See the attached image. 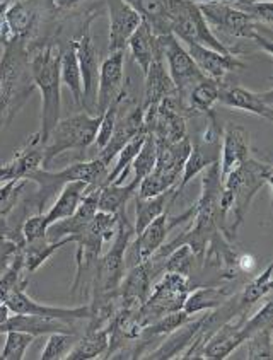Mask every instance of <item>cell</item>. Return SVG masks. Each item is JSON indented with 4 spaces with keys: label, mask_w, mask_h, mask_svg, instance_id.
<instances>
[{
    "label": "cell",
    "mask_w": 273,
    "mask_h": 360,
    "mask_svg": "<svg viewBox=\"0 0 273 360\" xmlns=\"http://www.w3.org/2000/svg\"><path fill=\"white\" fill-rule=\"evenodd\" d=\"M272 176L273 169L270 162L248 158L236 169H232L222 181L220 212H222L224 219H226V226L229 222V215L234 217L231 221V234L234 238L239 227L243 226L244 219H246L253 198L258 195V191L263 186H272ZM231 234H229L227 229L229 239L234 241Z\"/></svg>",
    "instance_id": "6da1fadb"
},
{
    "label": "cell",
    "mask_w": 273,
    "mask_h": 360,
    "mask_svg": "<svg viewBox=\"0 0 273 360\" xmlns=\"http://www.w3.org/2000/svg\"><path fill=\"white\" fill-rule=\"evenodd\" d=\"M0 57V130L23 110L36 89L30 70V48L24 41L4 43Z\"/></svg>",
    "instance_id": "7a4b0ae2"
},
{
    "label": "cell",
    "mask_w": 273,
    "mask_h": 360,
    "mask_svg": "<svg viewBox=\"0 0 273 360\" xmlns=\"http://www.w3.org/2000/svg\"><path fill=\"white\" fill-rule=\"evenodd\" d=\"M30 70L34 87L42 93V127L38 137L45 146L48 135L60 120L62 108V81H60V46L58 43L46 41L30 55Z\"/></svg>",
    "instance_id": "3957f363"
},
{
    "label": "cell",
    "mask_w": 273,
    "mask_h": 360,
    "mask_svg": "<svg viewBox=\"0 0 273 360\" xmlns=\"http://www.w3.org/2000/svg\"><path fill=\"white\" fill-rule=\"evenodd\" d=\"M108 166L101 159L96 158L92 161H79L63 167L60 171H50L45 167H39L27 176V181L34 183L36 191L30 195L36 212H45L46 205L60 193L63 185L70 181H86L89 186L101 188L106 185Z\"/></svg>",
    "instance_id": "277c9868"
},
{
    "label": "cell",
    "mask_w": 273,
    "mask_h": 360,
    "mask_svg": "<svg viewBox=\"0 0 273 360\" xmlns=\"http://www.w3.org/2000/svg\"><path fill=\"white\" fill-rule=\"evenodd\" d=\"M118 227H116L115 238L111 239L113 246L103 258L98 259L94 278H92V290H94V302L91 307L101 306L111 297L118 295L120 283L125 277V253L130 248L132 238L135 236V229L127 217V209L118 212Z\"/></svg>",
    "instance_id": "5b68a950"
},
{
    "label": "cell",
    "mask_w": 273,
    "mask_h": 360,
    "mask_svg": "<svg viewBox=\"0 0 273 360\" xmlns=\"http://www.w3.org/2000/svg\"><path fill=\"white\" fill-rule=\"evenodd\" d=\"M101 115L77 113L74 117L58 120L53 130L48 135L43 146V167L48 169L50 164L67 150H86L96 140Z\"/></svg>",
    "instance_id": "8992f818"
},
{
    "label": "cell",
    "mask_w": 273,
    "mask_h": 360,
    "mask_svg": "<svg viewBox=\"0 0 273 360\" xmlns=\"http://www.w3.org/2000/svg\"><path fill=\"white\" fill-rule=\"evenodd\" d=\"M167 15L171 19V33L182 43H195L220 53H232L229 48L212 33L205 21L198 4L191 0H167Z\"/></svg>",
    "instance_id": "52a82bcc"
},
{
    "label": "cell",
    "mask_w": 273,
    "mask_h": 360,
    "mask_svg": "<svg viewBox=\"0 0 273 360\" xmlns=\"http://www.w3.org/2000/svg\"><path fill=\"white\" fill-rule=\"evenodd\" d=\"M198 9L202 12L205 21L208 22V26H214L219 31H222V33L234 36V38L253 39L268 55H272L270 38L262 34V27L267 26L256 22L246 12H243L238 7L232 6V4L226 2L198 4ZM267 30H270V27H267Z\"/></svg>",
    "instance_id": "ba28073f"
},
{
    "label": "cell",
    "mask_w": 273,
    "mask_h": 360,
    "mask_svg": "<svg viewBox=\"0 0 273 360\" xmlns=\"http://www.w3.org/2000/svg\"><path fill=\"white\" fill-rule=\"evenodd\" d=\"M160 50L164 55V63H166L167 74H170L172 84H174L176 91H178L179 101L183 103L184 108L190 111V108L186 105V99L190 91L193 89L195 84H198L205 75L200 72L193 58L190 57V53L186 51V48L174 34H164L158 36ZM191 115V111H190ZM193 117V115H191Z\"/></svg>",
    "instance_id": "9c48e42d"
},
{
    "label": "cell",
    "mask_w": 273,
    "mask_h": 360,
    "mask_svg": "<svg viewBox=\"0 0 273 360\" xmlns=\"http://www.w3.org/2000/svg\"><path fill=\"white\" fill-rule=\"evenodd\" d=\"M94 14L84 24V30L80 31L75 41L77 50L80 77H82V103L80 108L89 115H96V103H98V84H99V55L98 48L94 45V39L91 36V21Z\"/></svg>",
    "instance_id": "30bf717a"
},
{
    "label": "cell",
    "mask_w": 273,
    "mask_h": 360,
    "mask_svg": "<svg viewBox=\"0 0 273 360\" xmlns=\"http://www.w3.org/2000/svg\"><path fill=\"white\" fill-rule=\"evenodd\" d=\"M43 0H15L6 11L0 39L4 43L24 41L31 38L33 31L42 19Z\"/></svg>",
    "instance_id": "8fae6325"
},
{
    "label": "cell",
    "mask_w": 273,
    "mask_h": 360,
    "mask_svg": "<svg viewBox=\"0 0 273 360\" xmlns=\"http://www.w3.org/2000/svg\"><path fill=\"white\" fill-rule=\"evenodd\" d=\"M110 36H108V53L127 51L128 39L142 22V15L125 0H106Z\"/></svg>",
    "instance_id": "7c38bea8"
},
{
    "label": "cell",
    "mask_w": 273,
    "mask_h": 360,
    "mask_svg": "<svg viewBox=\"0 0 273 360\" xmlns=\"http://www.w3.org/2000/svg\"><path fill=\"white\" fill-rule=\"evenodd\" d=\"M147 134L146 125H144V110L142 105H134L132 108L123 113V110L120 108L118 118H116L113 134H111L110 140H108L106 146L103 147L101 152H99L98 158L110 166L113 162L120 150L123 149L125 143L130 142L132 139H135L136 135Z\"/></svg>",
    "instance_id": "4fadbf2b"
},
{
    "label": "cell",
    "mask_w": 273,
    "mask_h": 360,
    "mask_svg": "<svg viewBox=\"0 0 273 360\" xmlns=\"http://www.w3.org/2000/svg\"><path fill=\"white\" fill-rule=\"evenodd\" d=\"M123 79H125V51H115L99 67L96 115H103L108 106L123 93L125 89Z\"/></svg>",
    "instance_id": "5bb4252c"
},
{
    "label": "cell",
    "mask_w": 273,
    "mask_h": 360,
    "mask_svg": "<svg viewBox=\"0 0 273 360\" xmlns=\"http://www.w3.org/2000/svg\"><path fill=\"white\" fill-rule=\"evenodd\" d=\"M220 105L232 108V110L244 111V113L262 117L267 122H273V89L265 93L244 89V87H220L219 94Z\"/></svg>",
    "instance_id": "9a60e30c"
},
{
    "label": "cell",
    "mask_w": 273,
    "mask_h": 360,
    "mask_svg": "<svg viewBox=\"0 0 273 360\" xmlns=\"http://www.w3.org/2000/svg\"><path fill=\"white\" fill-rule=\"evenodd\" d=\"M183 45L205 77L214 79L217 82L222 81L231 72L246 67L244 62H241L238 55L234 53H220V51L202 45H195V43H183Z\"/></svg>",
    "instance_id": "2e32d148"
},
{
    "label": "cell",
    "mask_w": 273,
    "mask_h": 360,
    "mask_svg": "<svg viewBox=\"0 0 273 360\" xmlns=\"http://www.w3.org/2000/svg\"><path fill=\"white\" fill-rule=\"evenodd\" d=\"M11 313L14 314H38L48 316V318H60L68 319V321H82V319L91 318V306H79V307H57L46 306V304L36 302L26 294V290L19 289L6 301Z\"/></svg>",
    "instance_id": "e0dca14e"
},
{
    "label": "cell",
    "mask_w": 273,
    "mask_h": 360,
    "mask_svg": "<svg viewBox=\"0 0 273 360\" xmlns=\"http://www.w3.org/2000/svg\"><path fill=\"white\" fill-rule=\"evenodd\" d=\"M251 158L250 135L246 128L241 125H227L222 131V142H220V179H226L232 169L239 166L241 162Z\"/></svg>",
    "instance_id": "ac0fdd59"
},
{
    "label": "cell",
    "mask_w": 273,
    "mask_h": 360,
    "mask_svg": "<svg viewBox=\"0 0 273 360\" xmlns=\"http://www.w3.org/2000/svg\"><path fill=\"white\" fill-rule=\"evenodd\" d=\"M144 77H146V91H144L142 103L144 113H152V111L158 110L163 99L171 98V96H178V91H176L170 74H167L163 50L152 60L151 67H148L147 74Z\"/></svg>",
    "instance_id": "d6986e66"
},
{
    "label": "cell",
    "mask_w": 273,
    "mask_h": 360,
    "mask_svg": "<svg viewBox=\"0 0 273 360\" xmlns=\"http://www.w3.org/2000/svg\"><path fill=\"white\" fill-rule=\"evenodd\" d=\"M178 224H182L179 217H170V210H166L148 224L142 233L136 234L135 243L132 244V255L136 258L135 263L151 259L155 251L166 241L167 233L174 229Z\"/></svg>",
    "instance_id": "ffe728a7"
},
{
    "label": "cell",
    "mask_w": 273,
    "mask_h": 360,
    "mask_svg": "<svg viewBox=\"0 0 273 360\" xmlns=\"http://www.w3.org/2000/svg\"><path fill=\"white\" fill-rule=\"evenodd\" d=\"M158 274L152 259L139 262L130 266V271L125 274L122 283H120V301L123 304H134V306H142L147 301L148 294L152 290V280Z\"/></svg>",
    "instance_id": "44dd1931"
},
{
    "label": "cell",
    "mask_w": 273,
    "mask_h": 360,
    "mask_svg": "<svg viewBox=\"0 0 273 360\" xmlns=\"http://www.w3.org/2000/svg\"><path fill=\"white\" fill-rule=\"evenodd\" d=\"M246 342L243 333V319L241 321H229L222 323L214 333L208 337L205 345L202 347V355L203 359H212V360H224L227 359L232 352L239 349L243 343Z\"/></svg>",
    "instance_id": "7402d4cb"
},
{
    "label": "cell",
    "mask_w": 273,
    "mask_h": 360,
    "mask_svg": "<svg viewBox=\"0 0 273 360\" xmlns=\"http://www.w3.org/2000/svg\"><path fill=\"white\" fill-rule=\"evenodd\" d=\"M60 46V81L70 91L75 105L82 103V77H80V67L75 50L74 39L63 41Z\"/></svg>",
    "instance_id": "603a6c76"
},
{
    "label": "cell",
    "mask_w": 273,
    "mask_h": 360,
    "mask_svg": "<svg viewBox=\"0 0 273 360\" xmlns=\"http://www.w3.org/2000/svg\"><path fill=\"white\" fill-rule=\"evenodd\" d=\"M127 48H130L134 60L139 63L144 75L147 74L152 60H154L155 55L160 51L158 36L152 33L151 26H148L144 19L142 22H140V26L135 30V33L130 36V39H128Z\"/></svg>",
    "instance_id": "cb8c5ba5"
},
{
    "label": "cell",
    "mask_w": 273,
    "mask_h": 360,
    "mask_svg": "<svg viewBox=\"0 0 273 360\" xmlns=\"http://www.w3.org/2000/svg\"><path fill=\"white\" fill-rule=\"evenodd\" d=\"M110 347V325L89 328L82 338H77L75 345L68 352L67 360H91L101 357Z\"/></svg>",
    "instance_id": "d4e9b609"
},
{
    "label": "cell",
    "mask_w": 273,
    "mask_h": 360,
    "mask_svg": "<svg viewBox=\"0 0 273 360\" xmlns=\"http://www.w3.org/2000/svg\"><path fill=\"white\" fill-rule=\"evenodd\" d=\"M87 188H89V183L86 181H70L63 185L53 205L50 207V210L45 212L48 226L62 221V219L70 217L77 210L80 200H82Z\"/></svg>",
    "instance_id": "484cf974"
},
{
    "label": "cell",
    "mask_w": 273,
    "mask_h": 360,
    "mask_svg": "<svg viewBox=\"0 0 273 360\" xmlns=\"http://www.w3.org/2000/svg\"><path fill=\"white\" fill-rule=\"evenodd\" d=\"M135 236L142 233L144 229L154 221L155 217H159L163 212L171 209V203L176 200V188L174 190H167L164 193L158 195V197L151 198H142L135 195Z\"/></svg>",
    "instance_id": "4316f807"
},
{
    "label": "cell",
    "mask_w": 273,
    "mask_h": 360,
    "mask_svg": "<svg viewBox=\"0 0 273 360\" xmlns=\"http://www.w3.org/2000/svg\"><path fill=\"white\" fill-rule=\"evenodd\" d=\"M128 6L142 15L155 36L171 33V19L167 15V0H125Z\"/></svg>",
    "instance_id": "83f0119b"
},
{
    "label": "cell",
    "mask_w": 273,
    "mask_h": 360,
    "mask_svg": "<svg viewBox=\"0 0 273 360\" xmlns=\"http://www.w3.org/2000/svg\"><path fill=\"white\" fill-rule=\"evenodd\" d=\"M139 179H132L128 185H104L99 188L98 197V210L106 212V214H118L122 209H127V203L136 195L139 188Z\"/></svg>",
    "instance_id": "f1b7e54d"
},
{
    "label": "cell",
    "mask_w": 273,
    "mask_h": 360,
    "mask_svg": "<svg viewBox=\"0 0 273 360\" xmlns=\"http://www.w3.org/2000/svg\"><path fill=\"white\" fill-rule=\"evenodd\" d=\"M68 243H70V238H63L60 241H48L46 238H42L33 243H24L21 253L27 275H33L39 266L45 265L48 259L57 253L60 248H63Z\"/></svg>",
    "instance_id": "f546056e"
},
{
    "label": "cell",
    "mask_w": 273,
    "mask_h": 360,
    "mask_svg": "<svg viewBox=\"0 0 273 360\" xmlns=\"http://www.w3.org/2000/svg\"><path fill=\"white\" fill-rule=\"evenodd\" d=\"M220 87L222 84L208 77L195 84L186 99L191 115H210L214 111V106L219 103Z\"/></svg>",
    "instance_id": "4dcf8cb0"
},
{
    "label": "cell",
    "mask_w": 273,
    "mask_h": 360,
    "mask_svg": "<svg viewBox=\"0 0 273 360\" xmlns=\"http://www.w3.org/2000/svg\"><path fill=\"white\" fill-rule=\"evenodd\" d=\"M229 299L227 289H219V287H195L190 294L186 295L183 304V311L190 316L202 311L217 309Z\"/></svg>",
    "instance_id": "1f68e13d"
},
{
    "label": "cell",
    "mask_w": 273,
    "mask_h": 360,
    "mask_svg": "<svg viewBox=\"0 0 273 360\" xmlns=\"http://www.w3.org/2000/svg\"><path fill=\"white\" fill-rule=\"evenodd\" d=\"M27 283H30V275H27L26 268H24L23 253L19 250L18 255L12 258V262L7 265L6 270L0 274V302L6 304L7 299L15 290L26 289Z\"/></svg>",
    "instance_id": "d6a6232c"
},
{
    "label": "cell",
    "mask_w": 273,
    "mask_h": 360,
    "mask_svg": "<svg viewBox=\"0 0 273 360\" xmlns=\"http://www.w3.org/2000/svg\"><path fill=\"white\" fill-rule=\"evenodd\" d=\"M164 259H166V262H160V270L171 271V274H179L190 278L191 274H193L195 263L198 262L193 250H191L188 244H182V246H178L176 250H172Z\"/></svg>",
    "instance_id": "836d02e7"
},
{
    "label": "cell",
    "mask_w": 273,
    "mask_h": 360,
    "mask_svg": "<svg viewBox=\"0 0 273 360\" xmlns=\"http://www.w3.org/2000/svg\"><path fill=\"white\" fill-rule=\"evenodd\" d=\"M272 270L273 266L268 265L262 274L258 275L253 282L248 283L246 287H244L243 294L239 295V304L241 307H243L244 311H248L253 304H256L260 301V299H263L265 295L270 294L272 290Z\"/></svg>",
    "instance_id": "e575fe53"
},
{
    "label": "cell",
    "mask_w": 273,
    "mask_h": 360,
    "mask_svg": "<svg viewBox=\"0 0 273 360\" xmlns=\"http://www.w3.org/2000/svg\"><path fill=\"white\" fill-rule=\"evenodd\" d=\"M33 335L26 331L11 330L6 331V345H4L0 360H23L26 357V352L34 342Z\"/></svg>",
    "instance_id": "d590c367"
},
{
    "label": "cell",
    "mask_w": 273,
    "mask_h": 360,
    "mask_svg": "<svg viewBox=\"0 0 273 360\" xmlns=\"http://www.w3.org/2000/svg\"><path fill=\"white\" fill-rule=\"evenodd\" d=\"M155 161H158V143H155V139L152 137L151 134H147L142 147H140L139 154H136L134 162H132V166H134V171H135L134 178L139 179V181H142V179L146 178L152 169H154Z\"/></svg>",
    "instance_id": "8d00e7d4"
},
{
    "label": "cell",
    "mask_w": 273,
    "mask_h": 360,
    "mask_svg": "<svg viewBox=\"0 0 273 360\" xmlns=\"http://www.w3.org/2000/svg\"><path fill=\"white\" fill-rule=\"evenodd\" d=\"M77 342V335L74 333H50L48 342L39 359L42 360H60L67 359L68 352Z\"/></svg>",
    "instance_id": "74e56055"
},
{
    "label": "cell",
    "mask_w": 273,
    "mask_h": 360,
    "mask_svg": "<svg viewBox=\"0 0 273 360\" xmlns=\"http://www.w3.org/2000/svg\"><path fill=\"white\" fill-rule=\"evenodd\" d=\"M125 96H127V93H125V89H123V93L120 94L118 98H116L115 101L108 106V110L101 115V123H99L98 134H96V140H94V143L98 146L99 150L106 146L108 140H110V137H111V134H113L116 118H118L120 108H122L123 98H125Z\"/></svg>",
    "instance_id": "f35d334b"
},
{
    "label": "cell",
    "mask_w": 273,
    "mask_h": 360,
    "mask_svg": "<svg viewBox=\"0 0 273 360\" xmlns=\"http://www.w3.org/2000/svg\"><path fill=\"white\" fill-rule=\"evenodd\" d=\"M244 343H248V355L250 360H270L272 359V326L256 331Z\"/></svg>",
    "instance_id": "ab89813d"
},
{
    "label": "cell",
    "mask_w": 273,
    "mask_h": 360,
    "mask_svg": "<svg viewBox=\"0 0 273 360\" xmlns=\"http://www.w3.org/2000/svg\"><path fill=\"white\" fill-rule=\"evenodd\" d=\"M243 12H246L250 18L255 19L256 22L263 24V26L272 27L273 24V9L272 0H238L232 4Z\"/></svg>",
    "instance_id": "60d3db41"
},
{
    "label": "cell",
    "mask_w": 273,
    "mask_h": 360,
    "mask_svg": "<svg viewBox=\"0 0 273 360\" xmlns=\"http://www.w3.org/2000/svg\"><path fill=\"white\" fill-rule=\"evenodd\" d=\"M46 229H48V222H46L45 212L31 214L23 224L24 243H33V241H38V239L45 238Z\"/></svg>",
    "instance_id": "b9f144b4"
},
{
    "label": "cell",
    "mask_w": 273,
    "mask_h": 360,
    "mask_svg": "<svg viewBox=\"0 0 273 360\" xmlns=\"http://www.w3.org/2000/svg\"><path fill=\"white\" fill-rule=\"evenodd\" d=\"M80 2H84V0H53V7L58 11H67L74 9Z\"/></svg>",
    "instance_id": "7bdbcfd3"
},
{
    "label": "cell",
    "mask_w": 273,
    "mask_h": 360,
    "mask_svg": "<svg viewBox=\"0 0 273 360\" xmlns=\"http://www.w3.org/2000/svg\"><path fill=\"white\" fill-rule=\"evenodd\" d=\"M11 179H14V176H12V171H11L9 162L2 164V166H0V183L11 181Z\"/></svg>",
    "instance_id": "ee69618b"
},
{
    "label": "cell",
    "mask_w": 273,
    "mask_h": 360,
    "mask_svg": "<svg viewBox=\"0 0 273 360\" xmlns=\"http://www.w3.org/2000/svg\"><path fill=\"white\" fill-rule=\"evenodd\" d=\"M11 314H12V313H11L9 307H7V304L0 302V326H2L4 323L7 321V319H9Z\"/></svg>",
    "instance_id": "f6af8a7d"
},
{
    "label": "cell",
    "mask_w": 273,
    "mask_h": 360,
    "mask_svg": "<svg viewBox=\"0 0 273 360\" xmlns=\"http://www.w3.org/2000/svg\"><path fill=\"white\" fill-rule=\"evenodd\" d=\"M11 0H2L0 2V31H2V26H4V19H6V11L7 7H9Z\"/></svg>",
    "instance_id": "bcb514c9"
},
{
    "label": "cell",
    "mask_w": 273,
    "mask_h": 360,
    "mask_svg": "<svg viewBox=\"0 0 273 360\" xmlns=\"http://www.w3.org/2000/svg\"><path fill=\"white\" fill-rule=\"evenodd\" d=\"M195 4H208V2H226V4H236L238 0H191Z\"/></svg>",
    "instance_id": "7dc6e473"
}]
</instances>
